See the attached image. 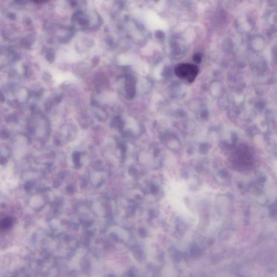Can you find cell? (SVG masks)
Here are the masks:
<instances>
[{
    "label": "cell",
    "instance_id": "6da1fadb",
    "mask_svg": "<svg viewBox=\"0 0 277 277\" xmlns=\"http://www.w3.org/2000/svg\"><path fill=\"white\" fill-rule=\"evenodd\" d=\"M199 68L193 64H180L175 68V73L179 79L187 82L194 81L199 73Z\"/></svg>",
    "mask_w": 277,
    "mask_h": 277
},
{
    "label": "cell",
    "instance_id": "7a4b0ae2",
    "mask_svg": "<svg viewBox=\"0 0 277 277\" xmlns=\"http://www.w3.org/2000/svg\"><path fill=\"white\" fill-rule=\"evenodd\" d=\"M14 218L10 217H6L0 220V230L6 231L10 229L14 225Z\"/></svg>",
    "mask_w": 277,
    "mask_h": 277
},
{
    "label": "cell",
    "instance_id": "3957f363",
    "mask_svg": "<svg viewBox=\"0 0 277 277\" xmlns=\"http://www.w3.org/2000/svg\"><path fill=\"white\" fill-rule=\"evenodd\" d=\"M194 60L195 61V62H199L201 61V60L202 59V57H201V55L200 54H196L194 56Z\"/></svg>",
    "mask_w": 277,
    "mask_h": 277
},
{
    "label": "cell",
    "instance_id": "277c9868",
    "mask_svg": "<svg viewBox=\"0 0 277 277\" xmlns=\"http://www.w3.org/2000/svg\"><path fill=\"white\" fill-rule=\"evenodd\" d=\"M34 2L37 4H42L44 3L47 2L48 0H33Z\"/></svg>",
    "mask_w": 277,
    "mask_h": 277
}]
</instances>
